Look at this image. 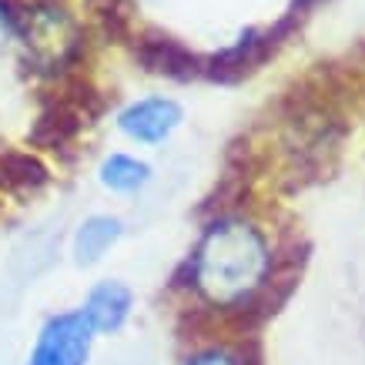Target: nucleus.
<instances>
[{"mask_svg":"<svg viewBox=\"0 0 365 365\" xmlns=\"http://www.w3.org/2000/svg\"><path fill=\"white\" fill-rule=\"evenodd\" d=\"M272 238L245 215H218L191 248V288L208 309L235 312L252 305L272 282Z\"/></svg>","mask_w":365,"mask_h":365,"instance_id":"f257e3e1","label":"nucleus"},{"mask_svg":"<svg viewBox=\"0 0 365 365\" xmlns=\"http://www.w3.org/2000/svg\"><path fill=\"white\" fill-rule=\"evenodd\" d=\"M14 44L24 51L37 71H57L67 64V57L78 47L74 21L57 4H34L24 14H17V37Z\"/></svg>","mask_w":365,"mask_h":365,"instance_id":"f03ea898","label":"nucleus"},{"mask_svg":"<svg viewBox=\"0 0 365 365\" xmlns=\"http://www.w3.org/2000/svg\"><path fill=\"white\" fill-rule=\"evenodd\" d=\"M98 335L78 309L47 315L34 332L21 365H91Z\"/></svg>","mask_w":365,"mask_h":365,"instance_id":"7ed1b4c3","label":"nucleus"},{"mask_svg":"<svg viewBox=\"0 0 365 365\" xmlns=\"http://www.w3.org/2000/svg\"><path fill=\"white\" fill-rule=\"evenodd\" d=\"M114 128L134 148H161L185 128V108L171 94H141L118 108Z\"/></svg>","mask_w":365,"mask_h":365,"instance_id":"20e7f679","label":"nucleus"},{"mask_svg":"<svg viewBox=\"0 0 365 365\" xmlns=\"http://www.w3.org/2000/svg\"><path fill=\"white\" fill-rule=\"evenodd\" d=\"M134 288L118 275H104L98 282H91L84 299H81L78 312L88 319V325L94 329L98 339L104 335H118L131 322L134 315Z\"/></svg>","mask_w":365,"mask_h":365,"instance_id":"39448f33","label":"nucleus"},{"mask_svg":"<svg viewBox=\"0 0 365 365\" xmlns=\"http://www.w3.org/2000/svg\"><path fill=\"white\" fill-rule=\"evenodd\" d=\"M124 242L121 215L111 211H91L71 232V262L78 268H98L108 255Z\"/></svg>","mask_w":365,"mask_h":365,"instance_id":"423d86ee","label":"nucleus"},{"mask_svg":"<svg viewBox=\"0 0 365 365\" xmlns=\"http://www.w3.org/2000/svg\"><path fill=\"white\" fill-rule=\"evenodd\" d=\"M101 191H108L114 198H134L144 195L148 185L155 181V168L138 151H108L94 168Z\"/></svg>","mask_w":365,"mask_h":365,"instance_id":"0eeeda50","label":"nucleus"},{"mask_svg":"<svg viewBox=\"0 0 365 365\" xmlns=\"http://www.w3.org/2000/svg\"><path fill=\"white\" fill-rule=\"evenodd\" d=\"M181 365H245V362H242V355L225 349V345H208V349L191 352Z\"/></svg>","mask_w":365,"mask_h":365,"instance_id":"6e6552de","label":"nucleus"},{"mask_svg":"<svg viewBox=\"0 0 365 365\" xmlns=\"http://www.w3.org/2000/svg\"><path fill=\"white\" fill-rule=\"evenodd\" d=\"M17 37V11L11 7V0H0V54L14 44Z\"/></svg>","mask_w":365,"mask_h":365,"instance_id":"1a4fd4ad","label":"nucleus"}]
</instances>
